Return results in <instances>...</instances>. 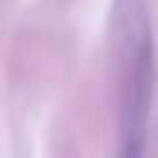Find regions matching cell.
I'll list each match as a JSON object with an SVG mask.
<instances>
[{"mask_svg": "<svg viewBox=\"0 0 158 158\" xmlns=\"http://www.w3.org/2000/svg\"><path fill=\"white\" fill-rule=\"evenodd\" d=\"M108 38H111L114 73H117L120 152L141 155L155 82V44L143 0H114Z\"/></svg>", "mask_w": 158, "mask_h": 158, "instance_id": "cell-1", "label": "cell"}]
</instances>
